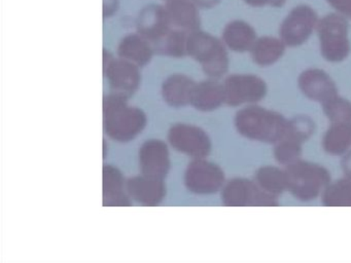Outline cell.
Wrapping results in <instances>:
<instances>
[{"mask_svg": "<svg viewBox=\"0 0 351 263\" xmlns=\"http://www.w3.org/2000/svg\"><path fill=\"white\" fill-rule=\"evenodd\" d=\"M235 125L244 137L264 143H278L289 133L287 119L275 111L258 106L240 110L236 114Z\"/></svg>", "mask_w": 351, "mask_h": 263, "instance_id": "obj_1", "label": "cell"}, {"mask_svg": "<svg viewBox=\"0 0 351 263\" xmlns=\"http://www.w3.org/2000/svg\"><path fill=\"white\" fill-rule=\"evenodd\" d=\"M287 190L295 199L310 201L322 195L330 185V176L326 168L313 162L297 160L287 166Z\"/></svg>", "mask_w": 351, "mask_h": 263, "instance_id": "obj_2", "label": "cell"}, {"mask_svg": "<svg viewBox=\"0 0 351 263\" xmlns=\"http://www.w3.org/2000/svg\"><path fill=\"white\" fill-rule=\"evenodd\" d=\"M186 53L197 60L208 75L219 77L227 72L229 59L225 45L208 33L199 30L189 33Z\"/></svg>", "mask_w": 351, "mask_h": 263, "instance_id": "obj_3", "label": "cell"}, {"mask_svg": "<svg viewBox=\"0 0 351 263\" xmlns=\"http://www.w3.org/2000/svg\"><path fill=\"white\" fill-rule=\"evenodd\" d=\"M348 22L343 16L330 14L317 25L322 55L326 61L341 62L350 53L348 39Z\"/></svg>", "mask_w": 351, "mask_h": 263, "instance_id": "obj_4", "label": "cell"}, {"mask_svg": "<svg viewBox=\"0 0 351 263\" xmlns=\"http://www.w3.org/2000/svg\"><path fill=\"white\" fill-rule=\"evenodd\" d=\"M277 197L247 179H234L223 189V201L230 207H274Z\"/></svg>", "mask_w": 351, "mask_h": 263, "instance_id": "obj_5", "label": "cell"}, {"mask_svg": "<svg viewBox=\"0 0 351 263\" xmlns=\"http://www.w3.org/2000/svg\"><path fill=\"white\" fill-rule=\"evenodd\" d=\"M223 90L226 102L238 106L262 100L267 94V84L252 74H236L226 79Z\"/></svg>", "mask_w": 351, "mask_h": 263, "instance_id": "obj_6", "label": "cell"}, {"mask_svg": "<svg viewBox=\"0 0 351 263\" xmlns=\"http://www.w3.org/2000/svg\"><path fill=\"white\" fill-rule=\"evenodd\" d=\"M316 24L317 14L310 6H297L281 24V40L287 47L303 45L313 32Z\"/></svg>", "mask_w": 351, "mask_h": 263, "instance_id": "obj_7", "label": "cell"}, {"mask_svg": "<svg viewBox=\"0 0 351 263\" xmlns=\"http://www.w3.org/2000/svg\"><path fill=\"white\" fill-rule=\"evenodd\" d=\"M108 131L119 140L128 139L136 135L145 125V116L141 111L127 108L118 98L108 101Z\"/></svg>", "mask_w": 351, "mask_h": 263, "instance_id": "obj_8", "label": "cell"}, {"mask_svg": "<svg viewBox=\"0 0 351 263\" xmlns=\"http://www.w3.org/2000/svg\"><path fill=\"white\" fill-rule=\"evenodd\" d=\"M136 24L138 33L155 43L172 29L164 4H147L141 8Z\"/></svg>", "mask_w": 351, "mask_h": 263, "instance_id": "obj_9", "label": "cell"}, {"mask_svg": "<svg viewBox=\"0 0 351 263\" xmlns=\"http://www.w3.org/2000/svg\"><path fill=\"white\" fill-rule=\"evenodd\" d=\"M300 90L307 98L322 105L336 98L337 86L334 80L320 69H308L299 77Z\"/></svg>", "mask_w": 351, "mask_h": 263, "instance_id": "obj_10", "label": "cell"}, {"mask_svg": "<svg viewBox=\"0 0 351 263\" xmlns=\"http://www.w3.org/2000/svg\"><path fill=\"white\" fill-rule=\"evenodd\" d=\"M189 187L196 192H215L223 183L221 168L210 162H196L191 164L186 175Z\"/></svg>", "mask_w": 351, "mask_h": 263, "instance_id": "obj_11", "label": "cell"}, {"mask_svg": "<svg viewBox=\"0 0 351 263\" xmlns=\"http://www.w3.org/2000/svg\"><path fill=\"white\" fill-rule=\"evenodd\" d=\"M172 29L193 32L200 26V8L193 0H168L164 4Z\"/></svg>", "mask_w": 351, "mask_h": 263, "instance_id": "obj_12", "label": "cell"}, {"mask_svg": "<svg viewBox=\"0 0 351 263\" xmlns=\"http://www.w3.org/2000/svg\"><path fill=\"white\" fill-rule=\"evenodd\" d=\"M104 60L108 61V64L104 63V69L114 88L122 92H131L136 88L139 79L138 66L122 58L114 60L106 51H104Z\"/></svg>", "mask_w": 351, "mask_h": 263, "instance_id": "obj_13", "label": "cell"}, {"mask_svg": "<svg viewBox=\"0 0 351 263\" xmlns=\"http://www.w3.org/2000/svg\"><path fill=\"white\" fill-rule=\"evenodd\" d=\"M170 140L178 150L199 158L206 155L210 149L208 138L196 127H176L170 133Z\"/></svg>", "mask_w": 351, "mask_h": 263, "instance_id": "obj_14", "label": "cell"}, {"mask_svg": "<svg viewBox=\"0 0 351 263\" xmlns=\"http://www.w3.org/2000/svg\"><path fill=\"white\" fill-rule=\"evenodd\" d=\"M149 42L151 41L141 33L127 35L119 45V55L135 65H145L153 55V49Z\"/></svg>", "mask_w": 351, "mask_h": 263, "instance_id": "obj_15", "label": "cell"}, {"mask_svg": "<svg viewBox=\"0 0 351 263\" xmlns=\"http://www.w3.org/2000/svg\"><path fill=\"white\" fill-rule=\"evenodd\" d=\"M256 31L243 21H233L223 29L225 45L232 51L243 53L250 51L256 42Z\"/></svg>", "mask_w": 351, "mask_h": 263, "instance_id": "obj_16", "label": "cell"}, {"mask_svg": "<svg viewBox=\"0 0 351 263\" xmlns=\"http://www.w3.org/2000/svg\"><path fill=\"white\" fill-rule=\"evenodd\" d=\"M167 150L160 142H147L141 150V164L145 175L159 178L168 168Z\"/></svg>", "mask_w": 351, "mask_h": 263, "instance_id": "obj_17", "label": "cell"}, {"mask_svg": "<svg viewBox=\"0 0 351 263\" xmlns=\"http://www.w3.org/2000/svg\"><path fill=\"white\" fill-rule=\"evenodd\" d=\"M324 151L332 155H342L351 147V125L332 123L322 139Z\"/></svg>", "mask_w": 351, "mask_h": 263, "instance_id": "obj_18", "label": "cell"}, {"mask_svg": "<svg viewBox=\"0 0 351 263\" xmlns=\"http://www.w3.org/2000/svg\"><path fill=\"white\" fill-rule=\"evenodd\" d=\"M285 45L282 40L274 37H262L252 47V59L260 66L272 65L282 57Z\"/></svg>", "mask_w": 351, "mask_h": 263, "instance_id": "obj_19", "label": "cell"}, {"mask_svg": "<svg viewBox=\"0 0 351 263\" xmlns=\"http://www.w3.org/2000/svg\"><path fill=\"white\" fill-rule=\"evenodd\" d=\"M192 100L199 109L211 110L217 108L225 101L223 86L215 82H201L195 88Z\"/></svg>", "mask_w": 351, "mask_h": 263, "instance_id": "obj_20", "label": "cell"}, {"mask_svg": "<svg viewBox=\"0 0 351 263\" xmlns=\"http://www.w3.org/2000/svg\"><path fill=\"white\" fill-rule=\"evenodd\" d=\"M256 183L263 190L277 197L287 190V173L275 166H262L256 171Z\"/></svg>", "mask_w": 351, "mask_h": 263, "instance_id": "obj_21", "label": "cell"}, {"mask_svg": "<svg viewBox=\"0 0 351 263\" xmlns=\"http://www.w3.org/2000/svg\"><path fill=\"white\" fill-rule=\"evenodd\" d=\"M194 82L184 75H172L164 84V94L171 104H184L192 100L194 94Z\"/></svg>", "mask_w": 351, "mask_h": 263, "instance_id": "obj_22", "label": "cell"}, {"mask_svg": "<svg viewBox=\"0 0 351 263\" xmlns=\"http://www.w3.org/2000/svg\"><path fill=\"white\" fill-rule=\"evenodd\" d=\"M326 207H351V180L343 179L328 185L322 195Z\"/></svg>", "mask_w": 351, "mask_h": 263, "instance_id": "obj_23", "label": "cell"}, {"mask_svg": "<svg viewBox=\"0 0 351 263\" xmlns=\"http://www.w3.org/2000/svg\"><path fill=\"white\" fill-rule=\"evenodd\" d=\"M129 189L135 199L147 203H158L163 195V186L157 178L134 179L129 183Z\"/></svg>", "mask_w": 351, "mask_h": 263, "instance_id": "obj_24", "label": "cell"}, {"mask_svg": "<svg viewBox=\"0 0 351 263\" xmlns=\"http://www.w3.org/2000/svg\"><path fill=\"white\" fill-rule=\"evenodd\" d=\"M302 142L291 137H285V139L275 144V160L283 166H289L299 160L302 154Z\"/></svg>", "mask_w": 351, "mask_h": 263, "instance_id": "obj_25", "label": "cell"}, {"mask_svg": "<svg viewBox=\"0 0 351 263\" xmlns=\"http://www.w3.org/2000/svg\"><path fill=\"white\" fill-rule=\"evenodd\" d=\"M324 106V114L332 123H346L351 125V102L338 96L328 101Z\"/></svg>", "mask_w": 351, "mask_h": 263, "instance_id": "obj_26", "label": "cell"}, {"mask_svg": "<svg viewBox=\"0 0 351 263\" xmlns=\"http://www.w3.org/2000/svg\"><path fill=\"white\" fill-rule=\"evenodd\" d=\"M315 125L313 121L307 115H299L289 121V133L287 137L293 138L300 142H304L311 137Z\"/></svg>", "mask_w": 351, "mask_h": 263, "instance_id": "obj_27", "label": "cell"}, {"mask_svg": "<svg viewBox=\"0 0 351 263\" xmlns=\"http://www.w3.org/2000/svg\"><path fill=\"white\" fill-rule=\"evenodd\" d=\"M328 2L343 16L351 18V0H328Z\"/></svg>", "mask_w": 351, "mask_h": 263, "instance_id": "obj_28", "label": "cell"}, {"mask_svg": "<svg viewBox=\"0 0 351 263\" xmlns=\"http://www.w3.org/2000/svg\"><path fill=\"white\" fill-rule=\"evenodd\" d=\"M244 1L254 8H262L265 5L281 8L285 3V0H244Z\"/></svg>", "mask_w": 351, "mask_h": 263, "instance_id": "obj_29", "label": "cell"}, {"mask_svg": "<svg viewBox=\"0 0 351 263\" xmlns=\"http://www.w3.org/2000/svg\"><path fill=\"white\" fill-rule=\"evenodd\" d=\"M120 0H104V16L110 18L114 16L119 10Z\"/></svg>", "mask_w": 351, "mask_h": 263, "instance_id": "obj_30", "label": "cell"}, {"mask_svg": "<svg viewBox=\"0 0 351 263\" xmlns=\"http://www.w3.org/2000/svg\"><path fill=\"white\" fill-rule=\"evenodd\" d=\"M342 164L343 171H344L347 178L351 180V151H349L348 153L344 156L342 164Z\"/></svg>", "mask_w": 351, "mask_h": 263, "instance_id": "obj_31", "label": "cell"}, {"mask_svg": "<svg viewBox=\"0 0 351 263\" xmlns=\"http://www.w3.org/2000/svg\"><path fill=\"white\" fill-rule=\"evenodd\" d=\"M199 8H213L221 2V0H193Z\"/></svg>", "mask_w": 351, "mask_h": 263, "instance_id": "obj_32", "label": "cell"}, {"mask_svg": "<svg viewBox=\"0 0 351 263\" xmlns=\"http://www.w3.org/2000/svg\"><path fill=\"white\" fill-rule=\"evenodd\" d=\"M165 1H168V0H165Z\"/></svg>", "mask_w": 351, "mask_h": 263, "instance_id": "obj_33", "label": "cell"}]
</instances>
